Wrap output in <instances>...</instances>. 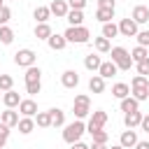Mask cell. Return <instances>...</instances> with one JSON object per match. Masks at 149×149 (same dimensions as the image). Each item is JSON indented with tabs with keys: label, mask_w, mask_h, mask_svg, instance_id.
<instances>
[{
	"label": "cell",
	"mask_w": 149,
	"mask_h": 149,
	"mask_svg": "<svg viewBox=\"0 0 149 149\" xmlns=\"http://www.w3.org/2000/svg\"><path fill=\"white\" fill-rule=\"evenodd\" d=\"M65 19H68L70 26H81V23H84V12H81V9H70Z\"/></svg>",
	"instance_id": "24"
},
{
	"label": "cell",
	"mask_w": 149,
	"mask_h": 149,
	"mask_svg": "<svg viewBox=\"0 0 149 149\" xmlns=\"http://www.w3.org/2000/svg\"><path fill=\"white\" fill-rule=\"evenodd\" d=\"M12 86H14V77L0 74V91H12Z\"/></svg>",
	"instance_id": "36"
},
{
	"label": "cell",
	"mask_w": 149,
	"mask_h": 149,
	"mask_svg": "<svg viewBox=\"0 0 149 149\" xmlns=\"http://www.w3.org/2000/svg\"><path fill=\"white\" fill-rule=\"evenodd\" d=\"M130 93H133V98L140 100V102L149 98V81H147L144 74H135V77H133V81H130Z\"/></svg>",
	"instance_id": "1"
},
{
	"label": "cell",
	"mask_w": 149,
	"mask_h": 149,
	"mask_svg": "<svg viewBox=\"0 0 149 149\" xmlns=\"http://www.w3.org/2000/svg\"><path fill=\"white\" fill-rule=\"evenodd\" d=\"M72 109H74V116H77V119H84V116L91 112V98H88V95H84V93H81V95H77V98H74Z\"/></svg>",
	"instance_id": "5"
},
{
	"label": "cell",
	"mask_w": 149,
	"mask_h": 149,
	"mask_svg": "<svg viewBox=\"0 0 149 149\" xmlns=\"http://www.w3.org/2000/svg\"><path fill=\"white\" fill-rule=\"evenodd\" d=\"M61 84H63L65 88H74V86L79 84V74H77L74 70H65V72L61 74Z\"/></svg>",
	"instance_id": "11"
},
{
	"label": "cell",
	"mask_w": 149,
	"mask_h": 149,
	"mask_svg": "<svg viewBox=\"0 0 149 149\" xmlns=\"http://www.w3.org/2000/svg\"><path fill=\"white\" fill-rule=\"evenodd\" d=\"M135 149H149V142H142V140H137V144H135Z\"/></svg>",
	"instance_id": "46"
},
{
	"label": "cell",
	"mask_w": 149,
	"mask_h": 149,
	"mask_svg": "<svg viewBox=\"0 0 149 149\" xmlns=\"http://www.w3.org/2000/svg\"><path fill=\"white\" fill-rule=\"evenodd\" d=\"M16 128H19V133L28 135V133H33V128H35V119H33V116H21L19 123H16Z\"/></svg>",
	"instance_id": "18"
},
{
	"label": "cell",
	"mask_w": 149,
	"mask_h": 149,
	"mask_svg": "<svg viewBox=\"0 0 149 149\" xmlns=\"http://www.w3.org/2000/svg\"><path fill=\"white\" fill-rule=\"evenodd\" d=\"M130 56H133V63H140V61H144L149 54H147V47H140V44H137V47L130 51Z\"/></svg>",
	"instance_id": "32"
},
{
	"label": "cell",
	"mask_w": 149,
	"mask_h": 149,
	"mask_svg": "<svg viewBox=\"0 0 149 149\" xmlns=\"http://www.w3.org/2000/svg\"><path fill=\"white\" fill-rule=\"evenodd\" d=\"M2 102H5V107H19V102H21V98H19V93L12 88V91H5V95H2Z\"/></svg>",
	"instance_id": "21"
},
{
	"label": "cell",
	"mask_w": 149,
	"mask_h": 149,
	"mask_svg": "<svg viewBox=\"0 0 149 149\" xmlns=\"http://www.w3.org/2000/svg\"><path fill=\"white\" fill-rule=\"evenodd\" d=\"M12 19V12L9 7H0V26H7V21Z\"/></svg>",
	"instance_id": "41"
},
{
	"label": "cell",
	"mask_w": 149,
	"mask_h": 149,
	"mask_svg": "<svg viewBox=\"0 0 149 149\" xmlns=\"http://www.w3.org/2000/svg\"><path fill=\"white\" fill-rule=\"evenodd\" d=\"M95 51H100V54H107V51H112V44H109V40H107V37H95Z\"/></svg>",
	"instance_id": "31"
},
{
	"label": "cell",
	"mask_w": 149,
	"mask_h": 149,
	"mask_svg": "<svg viewBox=\"0 0 149 149\" xmlns=\"http://www.w3.org/2000/svg\"><path fill=\"white\" fill-rule=\"evenodd\" d=\"M91 137H93V142H100V144H107V140H109V135H107L102 128L93 130V133H91Z\"/></svg>",
	"instance_id": "35"
},
{
	"label": "cell",
	"mask_w": 149,
	"mask_h": 149,
	"mask_svg": "<svg viewBox=\"0 0 149 149\" xmlns=\"http://www.w3.org/2000/svg\"><path fill=\"white\" fill-rule=\"evenodd\" d=\"M119 144L126 147V149H135V144H137V135H135V130H133V128L123 130L121 137H119Z\"/></svg>",
	"instance_id": "9"
},
{
	"label": "cell",
	"mask_w": 149,
	"mask_h": 149,
	"mask_svg": "<svg viewBox=\"0 0 149 149\" xmlns=\"http://www.w3.org/2000/svg\"><path fill=\"white\" fill-rule=\"evenodd\" d=\"M54 33H51V26L49 23H37L35 26V37L37 40H49Z\"/></svg>",
	"instance_id": "25"
},
{
	"label": "cell",
	"mask_w": 149,
	"mask_h": 149,
	"mask_svg": "<svg viewBox=\"0 0 149 149\" xmlns=\"http://www.w3.org/2000/svg\"><path fill=\"white\" fill-rule=\"evenodd\" d=\"M49 9H51V14H56V16H68V12H70V5L65 2V0H51V5H49Z\"/></svg>",
	"instance_id": "10"
},
{
	"label": "cell",
	"mask_w": 149,
	"mask_h": 149,
	"mask_svg": "<svg viewBox=\"0 0 149 149\" xmlns=\"http://www.w3.org/2000/svg\"><path fill=\"white\" fill-rule=\"evenodd\" d=\"M70 149H91V147H86L84 142H74V144H70Z\"/></svg>",
	"instance_id": "45"
},
{
	"label": "cell",
	"mask_w": 149,
	"mask_h": 149,
	"mask_svg": "<svg viewBox=\"0 0 149 149\" xmlns=\"http://www.w3.org/2000/svg\"><path fill=\"white\" fill-rule=\"evenodd\" d=\"M40 88H42V84H40V81H28V84H26V91H28L30 95H37V93H40Z\"/></svg>",
	"instance_id": "39"
},
{
	"label": "cell",
	"mask_w": 149,
	"mask_h": 149,
	"mask_svg": "<svg viewBox=\"0 0 149 149\" xmlns=\"http://www.w3.org/2000/svg\"><path fill=\"white\" fill-rule=\"evenodd\" d=\"M112 149H126V147H121V144H114V147H112Z\"/></svg>",
	"instance_id": "48"
},
{
	"label": "cell",
	"mask_w": 149,
	"mask_h": 149,
	"mask_svg": "<svg viewBox=\"0 0 149 149\" xmlns=\"http://www.w3.org/2000/svg\"><path fill=\"white\" fill-rule=\"evenodd\" d=\"M0 121H2L5 126H9V128H12V126H16V123H19V112H14L12 107H7V109L0 114Z\"/></svg>",
	"instance_id": "15"
},
{
	"label": "cell",
	"mask_w": 149,
	"mask_h": 149,
	"mask_svg": "<svg viewBox=\"0 0 149 149\" xmlns=\"http://www.w3.org/2000/svg\"><path fill=\"white\" fill-rule=\"evenodd\" d=\"M130 19H133L137 26H140V23H147V21H149V7H144V5H137V7L133 9V16H130Z\"/></svg>",
	"instance_id": "12"
},
{
	"label": "cell",
	"mask_w": 149,
	"mask_h": 149,
	"mask_svg": "<svg viewBox=\"0 0 149 149\" xmlns=\"http://www.w3.org/2000/svg\"><path fill=\"white\" fill-rule=\"evenodd\" d=\"M95 19H98L100 23H109V21L114 19V9H112V7H98Z\"/></svg>",
	"instance_id": "22"
},
{
	"label": "cell",
	"mask_w": 149,
	"mask_h": 149,
	"mask_svg": "<svg viewBox=\"0 0 149 149\" xmlns=\"http://www.w3.org/2000/svg\"><path fill=\"white\" fill-rule=\"evenodd\" d=\"M140 128H142L144 133H149V114H147V116H142V123H140Z\"/></svg>",
	"instance_id": "43"
},
{
	"label": "cell",
	"mask_w": 149,
	"mask_h": 149,
	"mask_svg": "<svg viewBox=\"0 0 149 149\" xmlns=\"http://www.w3.org/2000/svg\"><path fill=\"white\" fill-rule=\"evenodd\" d=\"M19 112H21L23 116H35V114H37V102L30 100V98H28V100H21V102H19Z\"/></svg>",
	"instance_id": "13"
},
{
	"label": "cell",
	"mask_w": 149,
	"mask_h": 149,
	"mask_svg": "<svg viewBox=\"0 0 149 149\" xmlns=\"http://www.w3.org/2000/svg\"><path fill=\"white\" fill-rule=\"evenodd\" d=\"M112 61L116 63V68L119 70H130L133 68V56H130V51H126L123 47H112Z\"/></svg>",
	"instance_id": "3"
},
{
	"label": "cell",
	"mask_w": 149,
	"mask_h": 149,
	"mask_svg": "<svg viewBox=\"0 0 149 149\" xmlns=\"http://www.w3.org/2000/svg\"><path fill=\"white\" fill-rule=\"evenodd\" d=\"M7 137H9V126H5V123L0 121V149H5Z\"/></svg>",
	"instance_id": "37"
},
{
	"label": "cell",
	"mask_w": 149,
	"mask_h": 149,
	"mask_svg": "<svg viewBox=\"0 0 149 149\" xmlns=\"http://www.w3.org/2000/svg\"><path fill=\"white\" fill-rule=\"evenodd\" d=\"M137 109H140V100H135L133 95H128V98L121 100V112L128 114V112H137Z\"/></svg>",
	"instance_id": "23"
},
{
	"label": "cell",
	"mask_w": 149,
	"mask_h": 149,
	"mask_svg": "<svg viewBox=\"0 0 149 149\" xmlns=\"http://www.w3.org/2000/svg\"><path fill=\"white\" fill-rule=\"evenodd\" d=\"M40 77H42L40 68H35V65L26 68V84H28V81H40Z\"/></svg>",
	"instance_id": "33"
},
{
	"label": "cell",
	"mask_w": 149,
	"mask_h": 149,
	"mask_svg": "<svg viewBox=\"0 0 149 149\" xmlns=\"http://www.w3.org/2000/svg\"><path fill=\"white\" fill-rule=\"evenodd\" d=\"M137 42H140V47H149V30H140L137 35Z\"/></svg>",
	"instance_id": "40"
},
{
	"label": "cell",
	"mask_w": 149,
	"mask_h": 149,
	"mask_svg": "<svg viewBox=\"0 0 149 149\" xmlns=\"http://www.w3.org/2000/svg\"><path fill=\"white\" fill-rule=\"evenodd\" d=\"M47 42H49V47H51L54 51H63V49H65V44H68L65 35H56V33H54V35H51Z\"/></svg>",
	"instance_id": "19"
},
{
	"label": "cell",
	"mask_w": 149,
	"mask_h": 149,
	"mask_svg": "<svg viewBox=\"0 0 149 149\" xmlns=\"http://www.w3.org/2000/svg\"><path fill=\"white\" fill-rule=\"evenodd\" d=\"M84 130H86V126L81 123V119H77V121H72V123L65 126V130H63V140H65L68 144H74V142H79V137H81Z\"/></svg>",
	"instance_id": "4"
},
{
	"label": "cell",
	"mask_w": 149,
	"mask_h": 149,
	"mask_svg": "<svg viewBox=\"0 0 149 149\" xmlns=\"http://www.w3.org/2000/svg\"><path fill=\"white\" fill-rule=\"evenodd\" d=\"M88 91H91V93H102V91H105V77L93 74V77L88 79Z\"/></svg>",
	"instance_id": "16"
},
{
	"label": "cell",
	"mask_w": 149,
	"mask_h": 149,
	"mask_svg": "<svg viewBox=\"0 0 149 149\" xmlns=\"http://www.w3.org/2000/svg\"><path fill=\"white\" fill-rule=\"evenodd\" d=\"M70 9H84L86 7V0H68Z\"/></svg>",
	"instance_id": "42"
},
{
	"label": "cell",
	"mask_w": 149,
	"mask_h": 149,
	"mask_svg": "<svg viewBox=\"0 0 149 149\" xmlns=\"http://www.w3.org/2000/svg\"><path fill=\"white\" fill-rule=\"evenodd\" d=\"M119 33H121L123 37H135L140 30H137V23H135L133 19H121V23H119Z\"/></svg>",
	"instance_id": "8"
},
{
	"label": "cell",
	"mask_w": 149,
	"mask_h": 149,
	"mask_svg": "<svg viewBox=\"0 0 149 149\" xmlns=\"http://www.w3.org/2000/svg\"><path fill=\"white\" fill-rule=\"evenodd\" d=\"M116 63L114 61H102V65H100V70H98V74L100 77H105V79H109V77H114L116 74Z\"/></svg>",
	"instance_id": "14"
},
{
	"label": "cell",
	"mask_w": 149,
	"mask_h": 149,
	"mask_svg": "<svg viewBox=\"0 0 149 149\" xmlns=\"http://www.w3.org/2000/svg\"><path fill=\"white\" fill-rule=\"evenodd\" d=\"M35 123H37L40 128H49V126H51V112H37Z\"/></svg>",
	"instance_id": "30"
},
{
	"label": "cell",
	"mask_w": 149,
	"mask_h": 149,
	"mask_svg": "<svg viewBox=\"0 0 149 149\" xmlns=\"http://www.w3.org/2000/svg\"><path fill=\"white\" fill-rule=\"evenodd\" d=\"M14 63H16L19 68H30V65H35V51H33V49H19V51L14 54Z\"/></svg>",
	"instance_id": "6"
},
{
	"label": "cell",
	"mask_w": 149,
	"mask_h": 149,
	"mask_svg": "<svg viewBox=\"0 0 149 149\" xmlns=\"http://www.w3.org/2000/svg\"><path fill=\"white\" fill-rule=\"evenodd\" d=\"M119 35V26L116 23H102V37H107V40H112V37H116Z\"/></svg>",
	"instance_id": "29"
},
{
	"label": "cell",
	"mask_w": 149,
	"mask_h": 149,
	"mask_svg": "<svg viewBox=\"0 0 149 149\" xmlns=\"http://www.w3.org/2000/svg\"><path fill=\"white\" fill-rule=\"evenodd\" d=\"M107 123V112H102V109H98V112H93L91 114V121H88V126H86V130L88 133H93V130H98V128H102Z\"/></svg>",
	"instance_id": "7"
},
{
	"label": "cell",
	"mask_w": 149,
	"mask_h": 149,
	"mask_svg": "<svg viewBox=\"0 0 149 149\" xmlns=\"http://www.w3.org/2000/svg\"><path fill=\"white\" fill-rule=\"evenodd\" d=\"M12 40H14V30L7 28V26H0V42L2 44H12Z\"/></svg>",
	"instance_id": "34"
},
{
	"label": "cell",
	"mask_w": 149,
	"mask_h": 149,
	"mask_svg": "<svg viewBox=\"0 0 149 149\" xmlns=\"http://www.w3.org/2000/svg\"><path fill=\"white\" fill-rule=\"evenodd\" d=\"M91 149H107V144H100V142H93Z\"/></svg>",
	"instance_id": "47"
},
{
	"label": "cell",
	"mask_w": 149,
	"mask_h": 149,
	"mask_svg": "<svg viewBox=\"0 0 149 149\" xmlns=\"http://www.w3.org/2000/svg\"><path fill=\"white\" fill-rule=\"evenodd\" d=\"M98 7H112L114 9V0H98Z\"/></svg>",
	"instance_id": "44"
},
{
	"label": "cell",
	"mask_w": 149,
	"mask_h": 149,
	"mask_svg": "<svg viewBox=\"0 0 149 149\" xmlns=\"http://www.w3.org/2000/svg\"><path fill=\"white\" fill-rule=\"evenodd\" d=\"M33 16L37 19V23H47L49 16H51V9H49V7H37V9L33 12Z\"/></svg>",
	"instance_id": "28"
},
{
	"label": "cell",
	"mask_w": 149,
	"mask_h": 149,
	"mask_svg": "<svg viewBox=\"0 0 149 149\" xmlns=\"http://www.w3.org/2000/svg\"><path fill=\"white\" fill-rule=\"evenodd\" d=\"M63 35H65V40L72 42V44H86L88 37H91V33H88L86 26H70Z\"/></svg>",
	"instance_id": "2"
},
{
	"label": "cell",
	"mask_w": 149,
	"mask_h": 149,
	"mask_svg": "<svg viewBox=\"0 0 149 149\" xmlns=\"http://www.w3.org/2000/svg\"><path fill=\"white\" fill-rule=\"evenodd\" d=\"M142 112L137 109V112H128L126 116H123V123H126V128H135V126H140L142 123Z\"/></svg>",
	"instance_id": "17"
},
{
	"label": "cell",
	"mask_w": 149,
	"mask_h": 149,
	"mask_svg": "<svg viewBox=\"0 0 149 149\" xmlns=\"http://www.w3.org/2000/svg\"><path fill=\"white\" fill-rule=\"evenodd\" d=\"M49 112H51V126H56V128H58V126H63V123H65V112H63V109L54 107V109H49Z\"/></svg>",
	"instance_id": "27"
},
{
	"label": "cell",
	"mask_w": 149,
	"mask_h": 149,
	"mask_svg": "<svg viewBox=\"0 0 149 149\" xmlns=\"http://www.w3.org/2000/svg\"><path fill=\"white\" fill-rule=\"evenodd\" d=\"M84 65H86V70H91V72H95V70H100V65H102V61H100V56H95V54H88V56L84 58Z\"/></svg>",
	"instance_id": "26"
},
{
	"label": "cell",
	"mask_w": 149,
	"mask_h": 149,
	"mask_svg": "<svg viewBox=\"0 0 149 149\" xmlns=\"http://www.w3.org/2000/svg\"><path fill=\"white\" fill-rule=\"evenodd\" d=\"M0 7H5V5H2V0H0Z\"/></svg>",
	"instance_id": "49"
},
{
	"label": "cell",
	"mask_w": 149,
	"mask_h": 149,
	"mask_svg": "<svg viewBox=\"0 0 149 149\" xmlns=\"http://www.w3.org/2000/svg\"><path fill=\"white\" fill-rule=\"evenodd\" d=\"M112 95H114V98H119V100H123V98H128V95H130V86H128V84H123V81H119V84H114V86H112Z\"/></svg>",
	"instance_id": "20"
},
{
	"label": "cell",
	"mask_w": 149,
	"mask_h": 149,
	"mask_svg": "<svg viewBox=\"0 0 149 149\" xmlns=\"http://www.w3.org/2000/svg\"><path fill=\"white\" fill-rule=\"evenodd\" d=\"M135 65H137V74H144V77L149 74V56H147L144 61H140V63H135Z\"/></svg>",
	"instance_id": "38"
}]
</instances>
